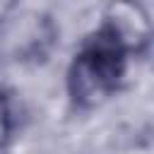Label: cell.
<instances>
[{
	"label": "cell",
	"mask_w": 154,
	"mask_h": 154,
	"mask_svg": "<svg viewBox=\"0 0 154 154\" xmlns=\"http://www.w3.org/2000/svg\"><path fill=\"white\" fill-rule=\"evenodd\" d=\"M128 51L103 24H99L84 36L67 65L65 87L72 103L84 111L106 103L120 89L128 75Z\"/></svg>",
	"instance_id": "cell-1"
},
{
	"label": "cell",
	"mask_w": 154,
	"mask_h": 154,
	"mask_svg": "<svg viewBox=\"0 0 154 154\" xmlns=\"http://www.w3.org/2000/svg\"><path fill=\"white\" fill-rule=\"evenodd\" d=\"M101 24L120 41L130 58L140 55L152 41V19L142 2H111Z\"/></svg>",
	"instance_id": "cell-2"
},
{
	"label": "cell",
	"mask_w": 154,
	"mask_h": 154,
	"mask_svg": "<svg viewBox=\"0 0 154 154\" xmlns=\"http://www.w3.org/2000/svg\"><path fill=\"white\" fill-rule=\"evenodd\" d=\"M5 41H7V48L12 51V55L17 60L43 58L55 41V26H53L51 17H46L41 12L24 14L19 19L7 22Z\"/></svg>",
	"instance_id": "cell-3"
},
{
	"label": "cell",
	"mask_w": 154,
	"mask_h": 154,
	"mask_svg": "<svg viewBox=\"0 0 154 154\" xmlns=\"http://www.w3.org/2000/svg\"><path fill=\"white\" fill-rule=\"evenodd\" d=\"M12 135H14V108L10 94L0 89V152L12 142Z\"/></svg>",
	"instance_id": "cell-4"
}]
</instances>
